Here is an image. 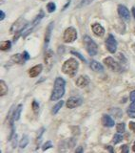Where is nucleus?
<instances>
[{
    "instance_id": "f257e3e1",
    "label": "nucleus",
    "mask_w": 135,
    "mask_h": 153,
    "mask_svg": "<svg viewBox=\"0 0 135 153\" xmlns=\"http://www.w3.org/2000/svg\"><path fill=\"white\" fill-rule=\"evenodd\" d=\"M66 91V80L61 78V76H57L54 80V85L52 92L51 95V102H54V100H58L63 98Z\"/></svg>"
},
{
    "instance_id": "f03ea898",
    "label": "nucleus",
    "mask_w": 135,
    "mask_h": 153,
    "mask_svg": "<svg viewBox=\"0 0 135 153\" xmlns=\"http://www.w3.org/2000/svg\"><path fill=\"white\" fill-rule=\"evenodd\" d=\"M78 68H79V62L78 60H76L75 59H67L64 64L62 65V72H63L64 74L70 76H74L77 73V71H78Z\"/></svg>"
},
{
    "instance_id": "7ed1b4c3",
    "label": "nucleus",
    "mask_w": 135,
    "mask_h": 153,
    "mask_svg": "<svg viewBox=\"0 0 135 153\" xmlns=\"http://www.w3.org/2000/svg\"><path fill=\"white\" fill-rule=\"evenodd\" d=\"M28 24L29 23L23 17H19L17 20L12 24L10 32H11V33H12V35H14L13 41H16L18 39V37L22 36L24 29L28 26Z\"/></svg>"
},
{
    "instance_id": "20e7f679",
    "label": "nucleus",
    "mask_w": 135,
    "mask_h": 153,
    "mask_svg": "<svg viewBox=\"0 0 135 153\" xmlns=\"http://www.w3.org/2000/svg\"><path fill=\"white\" fill-rule=\"evenodd\" d=\"M45 16V13H44V12L43 11H40V13L37 14L36 16V17L33 19V21L32 22V23H29L28 24V26L24 29V31H23V33H22V36L25 38V37H27L29 35H30L31 33H32V31H33V29H34L38 24L40 23V21L43 19V17Z\"/></svg>"
},
{
    "instance_id": "39448f33",
    "label": "nucleus",
    "mask_w": 135,
    "mask_h": 153,
    "mask_svg": "<svg viewBox=\"0 0 135 153\" xmlns=\"http://www.w3.org/2000/svg\"><path fill=\"white\" fill-rule=\"evenodd\" d=\"M84 39V43H85V46H86V50L88 52V54L91 56H96L98 53V46L97 44L91 39V37L89 36H84L83 37Z\"/></svg>"
},
{
    "instance_id": "423d86ee",
    "label": "nucleus",
    "mask_w": 135,
    "mask_h": 153,
    "mask_svg": "<svg viewBox=\"0 0 135 153\" xmlns=\"http://www.w3.org/2000/svg\"><path fill=\"white\" fill-rule=\"evenodd\" d=\"M77 31L74 27L67 28L63 33V40L66 43H72L77 39Z\"/></svg>"
},
{
    "instance_id": "0eeeda50",
    "label": "nucleus",
    "mask_w": 135,
    "mask_h": 153,
    "mask_svg": "<svg viewBox=\"0 0 135 153\" xmlns=\"http://www.w3.org/2000/svg\"><path fill=\"white\" fill-rule=\"evenodd\" d=\"M103 62L105 63V65L108 67V68H109L110 70H112L113 72L121 73V72L123 71L122 66L120 65L117 61H115V59H113V57H112V56L106 57V59H104Z\"/></svg>"
},
{
    "instance_id": "6e6552de",
    "label": "nucleus",
    "mask_w": 135,
    "mask_h": 153,
    "mask_svg": "<svg viewBox=\"0 0 135 153\" xmlns=\"http://www.w3.org/2000/svg\"><path fill=\"white\" fill-rule=\"evenodd\" d=\"M106 47L109 53L114 54L115 52L117 51V40L115 39V37L113 35L109 33L108 38L106 39Z\"/></svg>"
},
{
    "instance_id": "1a4fd4ad",
    "label": "nucleus",
    "mask_w": 135,
    "mask_h": 153,
    "mask_svg": "<svg viewBox=\"0 0 135 153\" xmlns=\"http://www.w3.org/2000/svg\"><path fill=\"white\" fill-rule=\"evenodd\" d=\"M44 61H45V64L47 66V69L50 71L54 64V51L51 50V49L46 50L45 55H44Z\"/></svg>"
},
{
    "instance_id": "9d476101",
    "label": "nucleus",
    "mask_w": 135,
    "mask_h": 153,
    "mask_svg": "<svg viewBox=\"0 0 135 153\" xmlns=\"http://www.w3.org/2000/svg\"><path fill=\"white\" fill-rule=\"evenodd\" d=\"M83 103V100L82 98L79 97H70L67 100V102H66V106L70 109H73L80 106V105Z\"/></svg>"
},
{
    "instance_id": "9b49d317",
    "label": "nucleus",
    "mask_w": 135,
    "mask_h": 153,
    "mask_svg": "<svg viewBox=\"0 0 135 153\" xmlns=\"http://www.w3.org/2000/svg\"><path fill=\"white\" fill-rule=\"evenodd\" d=\"M117 11H118L119 16L121 18L125 19V20H129V19H131V13H129L128 9L126 6H124L122 4L118 5Z\"/></svg>"
},
{
    "instance_id": "f8f14e48",
    "label": "nucleus",
    "mask_w": 135,
    "mask_h": 153,
    "mask_svg": "<svg viewBox=\"0 0 135 153\" xmlns=\"http://www.w3.org/2000/svg\"><path fill=\"white\" fill-rule=\"evenodd\" d=\"M22 108H23V105L20 103V104H18V105H17L15 109H14L12 116L11 119H10V126H14L13 123L15 122V121H18V120L20 119L21 112H22Z\"/></svg>"
},
{
    "instance_id": "ddd939ff",
    "label": "nucleus",
    "mask_w": 135,
    "mask_h": 153,
    "mask_svg": "<svg viewBox=\"0 0 135 153\" xmlns=\"http://www.w3.org/2000/svg\"><path fill=\"white\" fill-rule=\"evenodd\" d=\"M90 80L88 76H80L77 78L75 84L77 87H79V88H85L86 86H88L90 84Z\"/></svg>"
},
{
    "instance_id": "4468645a",
    "label": "nucleus",
    "mask_w": 135,
    "mask_h": 153,
    "mask_svg": "<svg viewBox=\"0 0 135 153\" xmlns=\"http://www.w3.org/2000/svg\"><path fill=\"white\" fill-rule=\"evenodd\" d=\"M54 22L51 21L50 22L49 25L47 26V29H46V33H45V48L48 47L50 43V40H51V33H52V31H54Z\"/></svg>"
},
{
    "instance_id": "2eb2a0df",
    "label": "nucleus",
    "mask_w": 135,
    "mask_h": 153,
    "mask_svg": "<svg viewBox=\"0 0 135 153\" xmlns=\"http://www.w3.org/2000/svg\"><path fill=\"white\" fill-rule=\"evenodd\" d=\"M91 30H92L93 33L96 36H99V37H102L105 35V28L101 25L99 23H94L91 25Z\"/></svg>"
},
{
    "instance_id": "dca6fc26",
    "label": "nucleus",
    "mask_w": 135,
    "mask_h": 153,
    "mask_svg": "<svg viewBox=\"0 0 135 153\" xmlns=\"http://www.w3.org/2000/svg\"><path fill=\"white\" fill-rule=\"evenodd\" d=\"M43 70V65L42 64H38V65H35L32 67V68L29 70V76H31V78H36V76H38L41 72Z\"/></svg>"
},
{
    "instance_id": "f3484780",
    "label": "nucleus",
    "mask_w": 135,
    "mask_h": 153,
    "mask_svg": "<svg viewBox=\"0 0 135 153\" xmlns=\"http://www.w3.org/2000/svg\"><path fill=\"white\" fill-rule=\"evenodd\" d=\"M102 123H103V126H106V127H112L115 126V122H114V120L109 116V115H107V114H105L103 115V117H102Z\"/></svg>"
},
{
    "instance_id": "a211bd4d",
    "label": "nucleus",
    "mask_w": 135,
    "mask_h": 153,
    "mask_svg": "<svg viewBox=\"0 0 135 153\" xmlns=\"http://www.w3.org/2000/svg\"><path fill=\"white\" fill-rule=\"evenodd\" d=\"M90 67L91 68V70H93L95 72H103L104 71L103 65L96 60H90Z\"/></svg>"
},
{
    "instance_id": "6ab92c4d",
    "label": "nucleus",
    "mask_w": 135,
    "mask_h": 153,
    "mask_svg": "<svg viewBox=\"0 0 135 153\" xmlns=\"http://www.w3.org/2000/svg\"><path fill=\"white\" fill-rule=\"evenodd\" d=\"M12 60L13 62H15V63H18V64H24L25 63V59H23L22 56V54H15L12 56Z\"/></svg>"
},
{
    "instance_id": "aec40b11",
    "label": "nucleus",
    "mask_w": 135,
    "mask_h": 153,
    "mask_svg": "<svg viewBox=\"0 0 135 153\" xmlns=\"http://www.w3.org/2000/svg\"><path fill=\"white\" fill-rule=\"evenodd\" d=\"M8 85L6 84L4 80L0 81V96H5L8 93Z\"/></svg>"
},
{
    "instance_id": "412c9836",
    "label": "nucleus",
    "mask_w": 135,
    "mask_h": 153,
    "mask_svg": "<svg viewBox=\"0 0 135 153\" xmlns=\"http://www.w3.org/2000/svg\"><path fill=\"white\" fill-rule=\"evenodd\" d=\"M11 46H12L11 41L5 40V41H2L1 44H0V49H1V51H8L11 49Z\"/></svg>"
},
{
    "instance_id": "4be33fe9",
    "label": "nucleus",
    "mask_w": 135,
    "mask_h": 153,
    "mask_svg": "<svg viewBox=\"0 0 135 153\" xmlns=\"http://www.w3.org/2000/svg\"><path fill=\"white\" fill-rule=\"evenodd\" d=\"M64 105V100H59L58 102H57L54 107H52V114H57L59 112V110L62 108V106Z\"/></svg>"
},
{
    "instance_id": "5701e85b",
    "label": "nucleus",
    "mask_w": 135,
    "mask_h": 153,
    "mask_svg": "<svg viewBox=\"0 0 135 153\" xmlns=\"http://www.w3.org/2000/svg\"><path fill=\"white\" fill-rule=\"evenodd\" d=\"M29 143V137L27 135H24L22 140L20 141V143H19V146H20V148H25Z\"/></svg>"
},
{
    "instance_id": "b1692460",
    "label": "nucleus",
    "mask_w": 135,
    "mask_h": 153,
    "mask_svg": "<svg viewBox=\"0 0 135 153\" xmlns=\"http://www.w3.org/2000/svg\"><path fill=\"white\" fill-rule=\"evenodd\" d=\"M55 10H56V5H55V3L50 2V3L47 4V11L49 12L50 13L55 12Z\"/></svg>"
},
{
    "instance_id": "393cba45",
    "label": "nucleus",
    "mask_w": 135,
    "mask_h": 153,
    "mask_svg": "<svg viewBox=\"0 0 135 153\" xmlns=\"http://www.w3.org/2000/svg\"><path fill=\"white\" fill-rule=\"evenodd\" d=\"M125 130H126V124H125L124 123H117V126H116V131L118 133H124Z\"/></svg>"
},
{
    "instance_id": "a878e982",
    "label": "nucleus",
    "mask_w": 135,
    "mask_h": 153,
    "mask_svg": "<svg viewBox=\"0 0 135 153\" xmlns=\"http://www.w3.org/2000/svg\"><path fill=\"white\" fill-rule=\"evenodd\" d=\"M32 108L33 112H34L35 114H37L38 112H39L40 105H39V103L37 102V100H32Z\"/></svg>"
},
{
    "instance_id": "bb28decb",
    "label": "nucleus",
    "mask_w": 135,
    "mask_h": 153,
    "mask_svg": "<svg viewBox=\"0 0 135 153\" xmlns=\"http://www.w3.org/2000/svg\"><path fill=\"white\" fill-rule=\"evenodd\" d=\"M123 141V136L121 135V133H118V134H115L113 136V143L115 145H117V143H121Z\"/></svg>"
},
{
    "instance_id": "cd10ccee",
    "label": "nucleus",
    "mask_w": 135,
    "mask_h": 153,
    "mask_svg": "<svg viewBox=\"0 0 135 153\" xmlns=\"http://www.w3.org/2000/svg\"><path fill=\"white\" fill-rule=\"evenodd\" d=\"M135 113V102H132V103L129 105L128 110V114L131 115L129 117H132V114Z\"/></svg>"
},
{
    "instance_id": "c85d7f7f",
    "label": "nucleus",
    "mask_w": 135,
    "mask_h": 153,
    "mask_svg": "<svg viewBox=\"0 0 135 153\" xmlns=\"http://www.w3.org/2000/svg\"><path fill=\"white\" fill-rule=\"evenodd\" d=\"M112 113L113 115H115L117 119H120V118L122 117V111H121V110H120L119 108H114L113 110H112ZM115 116H114V117H115Z\"/></svg>"
},
{
    "instance_id": "c756f323",
    "label": "nucleus",
    "mask_w": 135,
    "mask_h": 153,
    "mask_svg": "<svg viewBox=\"0 0 135 153\" xmlns=\"http://www.w3.org/2000/svg\"><path fill=\"white\" fill-rule=\"evenodd\" d=\"M52 146V143L51 142V141H48V142H46L44 145H43V146H42V150L43 151H46L47 149H49V148H51Z\"/></svg>"
},
{
    "instance_id": "7c9ffc66",
    "label": "nucleus",
    "mask_w": 135,
    "mask_h": 153,
    "mask_svg": "<svg viewBox=\"0 0 135 153\" xmlns=\"http://www.w3.org/2000/svg\"><path fill=\"white\" fill-rule=\"evenodd\" d=\"M71 53V54L72 55H74V56H76L77 57H79V59L82 60V61H83V62H86L87 60H86V59H85V57L83 56H82L81 54H80V53H78V52H76V51H71L70 52Z\"/></svg>"
},
{
    "instance_id": "2f4dec72",
    "label": "nucleus",
    "mask_w": 135,
    "mask_h": 153,
    "mask_svg": "<svg viewBox=\"0 0 135 153\" xmlns=\"http://www.w3.org/2000/svg\"><path fill=\"white\" fill-rule=\"evenodd\" d=\"M45 131V127H42L40 130H39V134H38V136L36 138V143H40L41 142V138H42V135H43V133H44Z\"/></svg>"
},
{
    "instance_id": "473e14b6",
    "label": "nucleus",
    "mask_w": 135,
    "mask_h": 153,
    "mask_svg": "<svg viewBox=\"0 0 135 153\" xmlns=\"http://www.w3.org/2000/svg\"><path fill=\"white\" fill-rule=\"evenodd\" d=\"M75 146V139L74 138H70L69 140V143H68V147L72 148Z\"/></svg>"
},
{
    "instance_id": "72a5a7b5",
    "label": "nucleus",
    "mask_w": 135,
    "mask_h": 153,
    "mask_svg": "<svg viewBox=\"0 0 135 153\" xmlns=\"http://www.w3.org/2000/svg\"><path fill=\"white\" fill-rule=\"evenodd\" d=\"M22 56H23V59H25V61H28L29 59H31V56L29 55V53H28L27 51H24V52L22 53Z\"/></svg>"
},
{
    "instance_id": "f704fd0d",
    "label": "nucleus",
    "mask_w": 135,
    "mask_h": 153,
    "mask_svg": "<svg viewBox=\"0 0 135 153\" xmlns=\"http://www.w3.org/2000/svg\"><path fill=\"white\" fill-rule=\"evenodd\" d=\"M17 138H18L17 134H15V135L13 136V138L12 139V148H15L16 147V145H17Z\"/></svg>"
},
{
    "instance_id": "c9c22d12",
    "label": "nucleus",
    "mask_w": 135,
    "mask_h": 153,
    "mask_svg": "<svg viewBox=\"0 0 135 153\" xmlns=\"http://www.w3.org/2000/svg\"><path fill=\"white\" fill-rule=\"evenodd\" d=\"M128 126H129V129L135 133V122H129Z\"/></svg>"
},
{
    "instance_id": "e433bc0d",
    "label": "nucleus",
    "mask_w": 135,
    "mask_h": 153,
    "mask_svg": "<svg viewBox=\"0 0 135 153\" xmlns=\"http://www.w3.org/2000/svg\"><path fill=\"white\" fill-rule=\"evenodd\" d=\"M92 1H93V0H83V2H82L78 7H82V6H84V5H89Z\"/></svg>"
},
{
    "instance_id": "4c0bfd02",
    "label": "nucleus",
    "mask_w": 135,
    "mask_h": 153,
    "mask_svg": "<svg viewBox=\"0 0 135 153\" xmlns=\"http://www.w3.org/2000/svg\"><path fill=\"white\" fill-rule=\"evenodd\" d=\"M118 57H119L120 59H121V61H124V63H126V62H127V59L125 57V56L122 54V53H119V54H118Z\"/></svg>"
},
{
    "instance_id": "58836bf2",
    "label": "nucleus",
    "mask_w": 135,
    "mask_h": 153,
    "mask_svg": "<svg viewBox=\"0 0 135 153\" xmlns=\"http://www.w3.org/2000/svg\"><path fill=\"white\" fill-rule=\"evenodd\" d=\"M129 100L131 102H135V90H133L132 92H131V95H129Z\"/></svg>"
},
{
    "instance_id": "ea45409f",
    "label": "nucleus",
    "mask_w": 135,
    "mask_h": 153,
    "mask_svg": "<svg viewBox=\"0 0 135 153\" xmlns=\"http://www.w3.org/2000/svg\"><path fill=\"white\" fill-rule=\"evenodd\" d=\"M122 152L123 153H128V146L127 145H125L122 146Z\"/></svg>"
},
{
    "instance_id": "a19ab883",
    "label": "nucleus",
    "mask_w": 135,
    "mask_h": 153,
    "mask_svg": "<svg viewBox=\"0 0 135 153\" xmlns=\"http://www.w3.org/2000/svg\"><path fill=\"white\" fill-rule=\"evenodd\" d=\"M5 16H6V14L3 11H0V20H4L5 19Z\"/></svg>"
},
{
    "instance_id": "79ce46f5",
    "label": "nucleus",
    "mask_w": 135,
    "mask_h": 153,
    "mask_svg": "<svg viewBox=\"0 0 135 153\" xmlns=\"http://www.w3.org/2000/svg\"><path fill=\"white\" fill-rule=\"evenodd\" d=\"M70 1H71V0H68V1H67V3H66V5H65V6L63 7V9H62V11H65V10L68 8V7H69L70 6Z\"/></svg>"
},
{
    "instance_id": "37998d69",
    "label": "nucleus",
    "mask_w": 135,
    "mask_h": 153,
    "mask_svg": "<svg viewBox=\"0 0 135 153\" xmlns=\"http://www.w3.org/2000/svg\"><path fill=\"white\" fill-rule=\"evenodd\" d=\"M76 153H81V152H83V147L82 146H78L76 148V150H75Z\"/></svg>"
},
{
    "instance_id": "c03bdc74",
    "label": "nucleus",
    "mask_w": 135,
    "mask_h": 153,
    "mask_svg": "<svg viewBox=\"0 0 135 153\" xmlns=\"http://www.w3.org/2000/svg\"><path fill=\"white\" fill-rule=\"evenodd\" d=\"M61 51L63 52V53L65 52V47H64V46H59V48H58V52L61 53Z\"/></svg>"
},
{
    "instance_id": "a18cd8bd",
    "label": "nucleus",
    "mask_w": 135,
    "mask_h": 153,
    "mask_svg": "<svg viewBox=\"0 0 135 153\" xmlns=\"http://www.w3.org/2000/svg\"><path fill=\"white\" fill-rule=\"evenodd\" d=\"M106 148H107V149L109 151V152H112V153H113V149H112V147L110 146H106Z\"/></svg>"
},
{
    "instance_id": "49530a36",
    "label": "nucleus",
    "mask_w": 135,
    "mask_h": 153,
    "mask_svg": "<svg viewBox=\"0 0 135 153\" xmlns=\"http://www.w3.org/2000/svg\"><path fill=\"white\" fill-rule=\"evenodd\" d=\"M131 12H132V16H133V17L135 18V7H133V8L131 9Z\"/></svg>"
},
{
    "instance_id": "de8ad7c7",
    "label": "nucleus",
    "mask_w": 135,
    "mask_h": 153,
    "mask_svg": "<svg viewBox=\"0 0 135 153\" xmlns=\"http://www.w3.org/2000/svg\"><path fill=\"white\" fill-rule=\"evenodd\" d=\"M132 150L135 152V142L133 143V146H132Z\"/></svg>"
}]
</instances>
